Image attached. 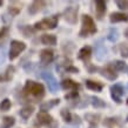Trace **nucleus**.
I'll use <instances>...</instances> for the list:
<instances>
[{
	"mask_svg": "<svg viewBox=\"0 0 128 128\" xmlns=\"http://www.w3.org/2000/svg\"><path fill=\"white\" fill-rule=\"evenodd\" d=\"M96 32H98V28L95 26L93 18L90 16H88V14H84L82 16V26L80 32H79V35L81 38H87V36L95 34Z\"/></svg>",
	"mask_w": 128,
	"mask_h": 128,
	"instance_id": "f03ea898",
	"label": "nucleus"
},
{
	"mask_svg": "<svg viewBox=\"0 0 128 128\" xmlns=\"http://www.w3.org/2000/svg\"><path fill=\"white\" fill-rule=\"evenodd\" d=\"M107 54H108V52H107V48L105 47V45H102L101 41L95 45V56L99 61H104L106 58H107Z\"/></svg>",
	"mask_w": 128,
	"mask_h": 128,
	"instance_id": "4468645a",
	"label": "nucleus"
},
{
	"mask_svg": "<svg viewBox=\"0 0 128 128\" xmlns=\"http://www.w3.org/2000/svg\"><path fill=\"white\" fill-rule=\"evenodd\" d=\"M26 50V44L19 40H13L11 41V46H10V52H8V58L10 60H16L24 50Z\"/></svg>",
	"mask_w": 128,
	"mask_h": 128,
	"instance_id": "39448f33",
	"label": "nucleus"
},
{
	"mask_svg": "<svg viewBox=\"0 0 128 128\" xmlns=\"http://www.w3.org/2000/svg\"><path fill=\"white\" fill-rule=\"evenodd\" d=\"M116 5L121 10H128V0H118Z\"/></svg>",
	"mask_w": 128,
	"mask_h": 128,
	"instance_id": "f704fd0d",
	"label": "nucleus"
},
{
	"mask_svg": "<svg viewBox=\"0 0 128 128\" xmlns=\"http://www.w3.org/2000/svg\"><path fill=\"white\" fill-rule=\"evenodd\" d=\"M41 78H42L44 80H45V82L47 84L50 93H56V92H58L59 84L53 74L50 73V72H42V73H41Z\"/></svg>",
	"mask_w": 128,
	"mask_h": 128,
	"instance_id": "0eeeda50",
	"label": "nucleus"
},
{
	"mask_svg": "<svg viewBox=\"0 0 128 128\" xmlns=\"http://www.w3.org/2000/svg\"><path fill=\"white\" fill-rule=\"evenodd\" d=\"M127 105H128V100H127Z\"/></svg>",
	"mask_w": 128,
	"mask_h": 128,
	"instance_id": "ea45409f",
	"label": "nucleus"
},
{
	"mask_svg": "<svg viewBox=\"0 0 128 128\" xmlns=\"http://www.w3.org/2000/svg\"><path fill=\"white\" fill-rule=\"evenodd\" d=\"M11 108V100L10 99H4L0 102V110L1 112H7Z\"/></svg>",
	"mask_w": 128,
	"mask_h": 128,
	"instance_id": "2f4dec72",
	"label": "nucleus"
},
{
	"mask_svg": "<svg viewBox=\"0 0 128 128\" xmlns=\"http://www.w3.org/2000/svg\"><path fill=\"white\" fill-rule=\"evenodd\" d=\"M106 11H107V5L106 1L104 0H96L95 1V12H96V18L99 20H101L105 16Z\"/></svg>",
	"mask_w": 128,
	"mask_h": 128,
	"instance_id": "f3484780",
	"label": "nucleus"
},
{
	"mask_svg": "<svg viewBox=\"0 0 128 128\" xmlns=\"http://www.w3.org/2000/svg\"><path fill=\"white\" fill-rule=\"evenodd\" d=\"M14 72H16V68H14V66H8L7 70H6V72H5V74H4L5 80H6V81H10V80H12Z\"/></svg>",
	"mask_w": 128,
	"mask_h": 128,
	"instance_id": "7c9ffc66",
	"label": "nucleus"
},
{
	"mask_svg": "<svg viewBox=\"0 0 128 128\" xmlns=\"http://www.w3.org/2000/svg\"><path fill=\"white\" fill-rule=\"evenodd\" d=\"M2 4H4V1H0V6H2Z\"/></svg>",
	"mask_w": 128,
	"mask_h": 128,
	"instance_id": "58836bf2",
	"label": "nucleus"
},
{
	"mask_svg": "<svg viewBox=\"0 0 128 128\" xmlns=\"http://www.w3.org/2000/svg\"><path fill=\"white\" fill-rule=\"evenodd\" d=\"M65 99L67 101H70V104H72V106H75V101L76 102L79 101V94H78V92H70V93L65 95Z\"/></svg>",
	"mask_w": 128,
	"mask_h": 128,
	"instance_id": "cd10ccee",
	"label": "nucleus"
},
{
	"mask_svg": "<svg viewBox=\"0 0 128 128\" xmlns=\"http://www.w3.org/2000/svg\"><path fill=\"white\" fill-rule=\"evenodd\" d=\"M8 33H10V28L7 26L1 28V31H0V46L4 45V42L6 41V39H7V36H8Z\"/></svg>",
	"mask_w": 128,
	"mask_h": 128,
	"instance_id": "c756f323",
	"label": "nucleus"
},
{
	"mask_svg": "<svg viewBox=\"0 0 128 128\" xmlns=\"http://www.w3.org/2000/svg\"><path fill=\"white\" fill-rule=\"evenodd\" d=\"M109 21L112 24L115 22H126L128 21V13H122V12H114L109 16Z\"/></svg>",
	"mask_w": 128,
	"mask_h": 128,
	"instance_id": "dca6fc26",
	"label": "nucleus"
},
{
	"mask_svg": "<svg viewBox=\"0 0 128 128\" xmlns=\"http://www.w3.org/2000/svg\"><path fill=\"white\" fill-rule=\"evenodd\" d=\"M119 50H120V54L122 55V58L127 59L128 58V45L127 44H120L119 45Z\"/></svg>",
	"mask_w": 128,
	"mask_h": 128,
	"instance_id": "473e14b6",
	"label": "nucleus"
},
{
	"mask_svg": "<svg viewBox=\"0 0 128 128\" xmlns=\"http://www.w3.org/2000/svg\"><path fill=\"white\" fill-rule=\"evenodd\" d=\"M61 87L65 89V90H72V92H76L78 89L81 88L80 84L75 82L74 80H72V79H64L61 82Z\"/></svg>",
	"mask_w": 128,
	"mask_h": 128,
	"instance_id": "ddd939ff",
	"label": "nucleus"
},
{
	"mask_svg": "<svg viewBox=\"0 0 128 128\" xmlns=\"http://www.w3.org/2000/svg\"><path fill=\"white\" fill-rule=\"evenodd\" d=\"M112 65H113V67L115 68L116 72H127L128 70L127 64L124 61H121V60H115V61H113Z\"/></svg>",
	"mask_w": 128,
	"mask_h": 128,
	"instance_id": "b1692460",
	"label": "nucleus"
},
{
	"mask_svg": "<svg viewBox=\"0 0 128 128\" xmlns=\"http://www.w3.org/2000/svg\"><path fill=\"white\" fill-rule=\"evenodd\" d=\"M78 12L79 6H67L64 11V19L70 25H75L78 22Z\"/></svg>",
	"mask_w": 128,
	"mask_h": 128,
	"instance_id": "423d86ee",
	"label": "nucleus"
},
{
	"mask_svg": "<svg viewBox=\"0 0 128 128\" xmlns=\"http://www.w3.org/2000/svg\"><path fill=\"white\" fill-rule=\"evenodd\" d=\"M20 12H21V7H18V6H14V5H10V7H8V13H10L12 16H18Z\"/></svg>",
	"mask_w": 128,
	"mask_h": 128,
	"instance_id": "72a5a7b5",
	"label": "nucleus"
},
{
	"mask_svg": "<svg viewBox=\"0 0 128 128\" xmlns=\"http://www.w3.org/2000/svg\"><path fill=\"white\" fill-rule=\"evenodd\" d=\"M59 104H60V99H53V100H50V101H47V102L41 104L40 109H41V112H47V110H50V108L58 106Z\"/></svg>",
	"mask_w": 128,
	"mask_h": 128,
	"instance_id": "aec40b11",
	"label": "nucleus"
},
{
	"mask_svg": "<svg viewBox=\"0 0 128 128\" xmlns=\"http://www.w3.org/2000/svg\"><path fill=\"white\" fill-rule=\"evenodd\" d=\"M54 59V52L50 48H45L40 52V64L44 65V66H47L50 65V62L53 61Z\"/></svg>",
	"mask_w": 128,
	"mask_h": 128,
	"instance_id": "9b49d317",
	"label": "nucleus"
},
{
	"mask_svg": "<svg viewBox=\"0 0 128 128\" xmlns=\"http://www.w3.org/2000/svg\"><path fill=\"white\" fill-rule=\"evenodd\" d=\"M89 100H90V105L93 106L94 108H105L106 107V102L102 99H100V98L90 96Z\"/></svg>",
	"mask_w": 128,
	"mask_h": 128,
	"instance_id": "5701e85b",
	"label": "nucleus"
},
{
	"mask_svg": "<svg viewBox=\"0 0 128 128\" xmlns=\"http://www.w3.org/2000/svg\"><path fill=\"white\" fill-rule=\"evenodd\" d=\"M121 124V120L120 118H107L104 120V126H107L109 128H114L116 126Z\"/></svg>",
	"mask_w": 128,
	"mask_h": 128,
	"instance_id": "4be33fe9",
	"label": "nucleus"
},
{
	"mask_svg": "<svg viewBox=\"0 0 128 128\" xmlns=\"http://www.w3.org/2000/svg\"><path fill=\"white\" fill-rule=\"evenodd\" d=\"M14 124H16V119L13 116H4L1 124H0V128H11L14 126Z\"/></svg>",
	"mask_w": 128,
	"mask_h": 128,
	"instance_id": "393cba45",
	"label": "nucleus"
},
{
	"mask_svg": "<svg viewBox=\"0 0 128 128\" xmlns=\"http://www.w3.org/2000/svg\"><path fill=\"white\" fill-rule=\"evenodd\" d=\"M60 114H61V116H62V119H64L65 122H67V124H72V121H73V114H72L68 109L62 108L61 112H60Z\"/></svg>",
	"mask_w": 128,
	"mask_h": 128,
	"instance_id": "bb28decb",
	"label": "nucleus"
},
{
	"mask_svg": "<svg viewBox=\"0 0 128 128\" xmlns=\"http://www.w3.org/2000/svg\"><path fill=\"white\" fill-rule=\"evenodd\" d=\"M127 121H128V118H127Z\"/></svg>",
	"mask_w": 128,
	"mask_h": 128,
	"instance_id": "a19ab883",
	"label": "nucleus"
},
{
	"mask_svg": "<svg viewBox=\"0 0 128 128\" xmlns=\"http://www.w3.org/2000/svg\"><path fill=\"white\" fill-rule=\"evenodd\" d=\"M35 124L46 126V127H48V128H58V126H59L58 122L53 119L52 115H50L47 112H41V110L36 114Z\"/></svg>",
	"mask_w": 128,
	"mask_h": 128,
	"instance_id": "7ed1b4c3",
	"label": "nucleus"
},
{
	"mask_svg": "<svg viewBox=\"0 0 128 128\" xmlns=\"http://www.w3.org/2000/svg\"><path fill=\"white\" fill-rule=\"evenodd\" d=\"M59 22V16H52L50 18H45V19L36 21L34 24V28L35 30H54L58 26Z\"/></svg>",
	"mask_w": 128,
	"mask_h": 128,
	"instance_id": "20e7f679",
	"label": "nucleus"
},
{
	"mask_svg": "<svg viewBox=\"0 0 128 128\" xmlns=\"http://www.w3.org/2000/svg\"><path fill=\"white\" fill-rule=\"evenodd\" d=\"M86 87L94 92H101L104 88V84L99 81H94V80H86Z\"/></svg>",
	"mask_w": 128,
	"mask_h": 128,
	"instance_id": "6ab92c4d",
	"label": "nucleus"
},
{
	"mask_svg": "<svg viewBox=\"0 0 128 128\" xmlns=\"http://www.w3.org/2000/svg\"><path fill=\"white\" fill-rule=\"evenodd\" d=\"M40 41L47 46H55L56 45V36L54 34H44L40 38Z\"/></svg>",
	"mask_w": 128,
	"mask_h": 128,
	"instance_id": "a211bd4d",
	"label": "nucleus"
},
{
	"mask_svg": "<svg viewBox=\"0 0 128 128\" xmlns=\"http://www.w3.org/2000/svg\"><path fill=\"white\" fill-rule=\"evenodd\" d=\"M99 70H100V74L102 75V76H105L106 79H108V80H110V81H114V80H116L118 79V72L115 70V68L113 67L112 62L108 64L107 66L99 68Z\"/></svg>",
	"mask_w": 128,
	"mask_h": 128,
	"instance_id": "6e6552de",
	"label": "nucleus"
},
{
	"mask_svg": "<svg viewBox=\"0 0 128 128\" xmlns=\"http://www.w3.org/2000/svg\"><path fill=\"white\" fill-rule=\"evenodd\" d=\"M85 119L87 120V122L89 124L88 128H98L99 122H100V114H93V113H86Z\"/></svg>",
	"mask_w": 128,
	"mask_h": 128,
	"instance_id": "2eb2a0df",
	"label": "nucleus"
},
{
	"mask_svg": "<svg viewBox=\"0 0 128 128\" xmlns=\"http://www.w3.org/2000/svg\"><path fill=\"white\" fill-rule=\"evenodd\" d=\"M19 30L22 32V34H24V36H25V38H30V36L34 34L35 31H36L34 27H31V26H28V25L22 26V27H19Z\"/></svg>",
	"mask_w": 128,
	"mask_h": 128,
	"instance_id": "a878e982",
	"label": "nucleus"
},
{
	"mask_svg": "<svg viewBox=\"0 0 128 128\" xmlns=\"http://www.w3.org/2000/svg\"><path fill=\"white\" fill-rule=\"evenodd\" d=\"M44 7H46V2L42 0H35L33 1L30 6H28V13L31 16H34L36 13H39L40 11H42Z\"/></svg>",
	"mask_w": 128,
	"mask_h": 128,
	"instance_id": "f8f14e48",
	"label": "nucleus"
},
{
	"mask_svg": "<svg viewBox=\"0 0 128 128\" xmlns=\"http://www.w3.org/2000/svg\"><path fill=\"white\" fill-rule=\"evenodd\" d=\"M119 32H118V30H115V28H110L108 32V34H107V39L110 41V42H115V41H118V39H119Z\"/></svg>",
	"mask_w": 128,
	"mask_h": 128,
	"instance_id": "c85d7f7f",
	"label": "nucleus"
},
{
	"mask_svg": "<svg viewBox=\"0 0 128 128\" xmlns=\"http://www.w3.org/2000/svg\"><path fill=\"white\" fill-rule=\"evenodd\" d=\"M24 94L25 95H31L35 100H40L45 95V87L39 82L27 80L26 84H25V87H24Z\"/></svg>",
	"mask_w": 128,
	"mask_h": 128,
	"instance_id": "f257e3e1",
	"label": "nucleus"
},
{
	"mask_svg": "<svg viewBox=\"0 0 128 128\" xmlns=\"http://www.w3.org/2000/svg\"><path fill=\"white\" fill-rule=\"evenodd\" d=\"M66 72L67 73H79V68L78 67H74L73 65H72V66H70L68 68H67Z\"/></svg>",
	"mask_w": 128,
	"mask_h": 128,
	"instance_id": "c9c22d12",
	"label": "nucleus"
},
{
	"mask_svg": "<svg viewBox=\"0 0 128 128\" xmlns=\"http://www.w3.org/2000/svg\"><path fill=\"white\" fill-rule=\"evenodd\" d=\"M90 58H92V47L90 46H84L79 50L78 59L85 64V66L88 67L90 65Z\"/></svg>",
	"mask_w": 128,
	"mask_h": 128,
	"instance_id": "1a4fd4ad",
	"label": "nucleus"
},
{
	"mask_svg": "<svg viewBox=\"0 0 128 128\" xmlns=\"http://www.w3.org/2000/svg\"><path fill=\"white\" fill-rule=\"evenodd\" d=\"M124 87L120 85V84H115V85L110 86V96H112V99L116 104H121L122 102V99H121V96L124 95Z\"/></svg>",
	"mask_w": 128,
	"mask_h": 128,
	"instance_id": "9d476101",
	"label": "nucleus"
},
{
	"mask_svg": "<svg viewBox=\"0 0 128 128\" xmlns=\"http://www.w3.org/2000/svg\"><path fill=\"white\" fill-rule=\"evenodd\" d=\"M33 113H34V107L28 105V106H25V107H22V108L20 109L19 114L24 120H27V119H30V116H31Z\"/></svg>",
	"mask_w": 128,
	"mask_h": 128,
	"instance_id": "412c9836",
	"label": "nucleus"
},
{
	"mask_svg": "<svg viewBox=\"0 0 128 128\" xmlns=\"http://www.w3.org/2000/svg\"><path fill=\"white\" fill-rule=\"evenodd\" d=\"M4 81H6V80H5V76L4 75H0V82H4Z\"/></svg>",
	"mask_w": 128,
	"mask_h": 128,
	"instance_id": "e433bc0d",
	"label": "nucleus"
},
{
	"mask_svg": "<svg viewBox=\"0 0 128 128\" xmlns=\"http://www.w3.org/2000/svg\"><path fill=\"white\" fill-rule=\"evenodd\" d=\"M124 36H126V38L128 39V28L126 30V31H124Z\"/></svg>",
	"mask_w": 128,
	"mask_h": 128,
	"instance_id": "4c0bfd02",
	"label": "nucleus"
}]
</instances>
